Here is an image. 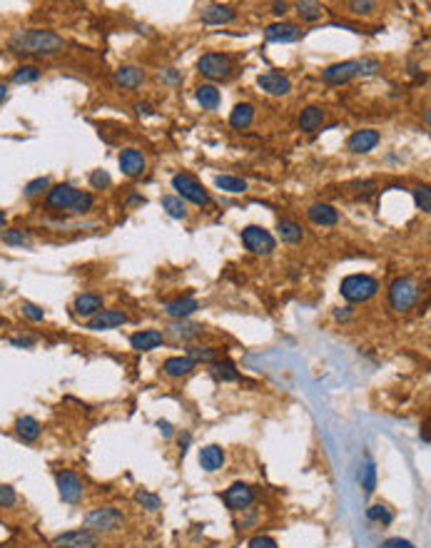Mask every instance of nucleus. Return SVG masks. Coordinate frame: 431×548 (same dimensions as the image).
<instances>
[{
    "mask_svg": "<svg viewBox=\"0 0 431 548\" xmlns=\"http://www.w3.org/2000/svg\"><path fill=\"white\" fill-rule=\"evenodd\" d=\"M8 48L18 55H38V58H50L58 55L65 48V40L53 30H42V27H30V30H18L13 38L8 40Z\"/></svg>",
    "mask_w": 431,
    "mask_h": 548,
    "instance_id": "f257e3e1",
    "label": "nucleus"
},
{
    "mask_svg": "<svg viewBox=\"0 0 431 548\" xmlns=\"http://www.w3.org/2000/svg\"><path fill=\"white\" fill-rule=\"evenodd\" d=\"M419 297H421V287L411 277H397L389 284V304L397 314H406L409 309L417 307Z\"/></svg>",
    "mask_w": 431,
    "mask_h": 548,
    "instance_id": "f03ea898",
    "label": "nucleus"
},
{
    "mask_svg": "<svg viewBox=\"0 0 431 548\" xmlns=\"http://www.w3.org/2000/svg\"><path fill=\"white\" fill-rule=\"evenodd\" d=\"M339 292L347 301L352 304H362V301H369L371 297L379 292V282L369 274H349L344 277L342 284H339Z\"/></svg>",
    "mask_w": 431,
    "mask_h": 548,
    "instance_id": "7ed1b4c3",
    "label": "nucleus"
},
{
    "mask_svg": "<svg viewBox=\"0 0 431 548\" xmlns=\"http://www.w3.org/2000/svg\"><path fill=\"white\" fill-rule=\"evenodd\" d=\"M123 523H125L123 511L115 506L93 508V511L85 516V528H90L93 534H115V531L123 528Z\"/></svg>",
    "mask_w": 431,
    "mask_h": 548,
    "instance_id": "20e7f679",
    "label": "nucleus"
},
{
    "mask_svg": "<svg viewBox=\"0 0 431 548\" xmlns=\"http://www.w3.org/2000/svg\"><path fill=\"white\" fill-rule=\"evenodd\" d=\"M172 190H177V197L182 202H192L197 207H207L210 205V195L207 190L197 182V177H192L190 172H177L172 177Z\"/></svg>",
    "mask_w": 431,
    "mask_h": 548,
    "instance_id": "39448f33",
    "label": "nucleus"
},
{
    "mask_svg": "<svg viewBox=\"0 0 431 548\" xmlns=\"http://www.w3.org/2000/svg\"><path fill=\"white\" fill-rule=\"evenodd\" d=\"M197 70L210 80H227L232 75V58L222 53H205L197 60Z\"/></svg>",
    "mask_w": 431,
    "mask_h": 548,
    "instance_id": "423d86ee",
    "label": "nucleus"
},
{
    "mask_svg": "<svg viewBox=\"0 0 431 548\" xmlns=\"http://www.w3.org/2000/svg\"><path fill=\"white\" fill-rule=\"evenodd\" d=\"M242 245L252 254H260V257H267V254L274 252V237L264 227L257 225H249L242 229Z\"/></svg>",
    "mask_w": 431,
    "mask_h": 548,
    "instance_id": "0eeeda50",
    "label": "nucleus"
},
{
    "mask_svg": "<svg viewBox=\"0 0 431 548\" xmlns=\"http://www.w3.org/2000/svg\"><path fill=\"white\" fill-rule=\"evenodd\" d=\"M103 541L100 536L93 534L90 528H75V531H65V534L55 536V548H100Z\"/></svg>",
    "mask_w": 431,
    "mask_h": 548,
    "instance_id": "6e6552de",
    "label": "nucleus"
},
{
    "mask_svg": "<svg viewBox=\"0 0 431 548\" xmlns=\"http://www.w3.org/2000/svg\"><path fill=\"white\" fill-rule=\"evenodd\" d=\"M55 484H58V493H60V499L65 503H77L82 499V493H85L80 476L75 471H68V469L55 473Z\"/></svg>",
    "mask_w": 431,
    "mask_h": 548,
    "instance_id": "1a4fd4ad",
    "label": "nucleus"
},
{
    "mask_svg": "<svg viewBox=\"0 0 431 548\" xmlns=\"http://www.w3.org/2000/svg\"><path fill=\"white\" fill-rule=\"evenodd\" d=\"M222 499H225L230 511H247L254 503V488L247 486V484H232L222 493Z\"/></svg>",
    "mask_w": 431,
    "mask_h": 548,
    "instance_id": "9d476101",
    "label": "nucleus"
},
{
    "mask_svg": "<svg viewBox=\"0 0 431 548\" xmlns=\"http://www.w3.org/2000/svg\"><path fill=\"white\" fill-rule=\"evenodd\" d=\"M356 75H359L356 60L334 62V65H329V68L322 70V80L329 82V85H344V82H349L352 77H356Z\"/></svg>",
    "mask_w": 431,
    "mask_h": 548,
    "instance_id": "9b49d317",
    "label": "nucleus"
},
{
    "mask_svg": "<svg viewBox=\"0 0 431 548\" xmlns=\"http://www.w3.org/2000/svg\"><path fill=\"white\" fill-rule=\"evenodd\" d=\"M257 85H260L262 92H267L272 97L289 95V90H292V80L287 75H280V73H262L257 77Z\"/></svg>",
    "mask_w": 431,
    "mask_h": 548,
    "instance_id": "f8f14e48",
    "label": "nucleus"
},
{
    "mask_svg": "<svg viewBox=\"0 0 431 548\" xmlns=\"http://www.w3.org/2000/svg\"><path fill=\"white\" fill-rule=\"evenodd\" d=\"M299 35H301V27L297 25V23L280 21L264 27V38H267L269 42H295V40H299Z\"/></svg>",
    "mask_w": 431,
    "mask_h": 548,
    "instance_id": "ddd939ff",
    "label": "nucleus"
},
{
    "mask_svg": "<svg viewBox=\"0 0 431 548\" xmlns=\"http://www.w3.org/2000/svg\"><path fill=\"white\" fill-rule=\"evenodd\" d=\"M205 25H227L237 18V10L232 5H222V3H212V5H205L202 13H199Z\"/></svg>",
    "mask_w": 431,
    "mask_h": 548,
    "instance_id": "4468645a",
    "label": "nucleus"
},
{
    "mask_svg": "<svg viewBox=\"0 0 431 548\" xmlns=\"http://www.w3.org/2000/svg\"><path fill=\"white\" fill-rule=\"evenodd\" d=\"M73 312H75V316H82V319H93L97 312H103V297L93 295V292H82L73 301Z\"/></svg>",
    "mask_w": 431,
    "mask_h": 548,
    "instance_id": "2eb2a0df",
    "label": "nucleus"
},
{
    "mask_svg": "<svg viewBox=\"0 0 431 548\" xmlns=\"http://www.w3.org/2000/svg\"><path fill=\"white\" fill-rule=\"evenodd\" d=\"M125 322H127V314H125V312H120V309H103V312H97L93 319H88V329L103 332V329H115Z\"/></svg>",
    "mask_w": 431,
    "mask_h": 548,
    "instance_id": "dca6fc26",
    "label": "nucleus"
},
{
    "mask_svg": "<svg viewBox=\"0 0 431 548\" xmlns=\"http://www.w3.org/2000/svg\"><path fill=\"white\" fill-rule=\"evenodd\" d=\"M15 436L21 438V441H25V444H35L38 438H40L42 434V426L40 421L35 416H27V414H23V416L15 419Z\"/></svg>",
    "mask_w": 431,
    "mask_h": 548,
    "instance_id": "f3484780",
    "label": "nucleus"
},
{
    "mask_svg": "<svg viewBox=\"0 0 431 548\" xmlns=\"http://www.w3.org/2000/svg\"><path fill=\"white\" fill-rule=\"evenodd\" d=\"M195 369H197V364L192 362L190 356H170V359H164V364H162V374L170 379L190 377Z\"/></svg>",
    "mask_w": 431,
    "mask_h": 548,
    "instance_id": "a211bd4d",
    "label": "nucleus"
},
{
    "mask_svg": "<svg viewBox=\"0 0 431 548\" xmlns=\"http://www.w3.org/2000/svg\"><path fill=\"white\" fill-rule=\"evenodd\" d=\"M145 167H147V162H145V155L140 150H123L120 152V170H123V175H127V177H140L145 172Z\"/></svg>",
    "mask_w": 431,
    "mask_h": 548,
    "instance_id": "6ab92c4d",
    "label": "nucleus"
},
{
    "mask_svg": "<svg viewBox=\"0 0 431 548\" xmlns=\"http://www.w3.org/2000/svg\"><path fill=\"white\" fill-rule=\"evenodd\" d=\"M377 145H379V132L377 130H356L354 135L349 137L347 147H349L354 155H367V152H371Z\"/></svg>",
    "mask_w": 431,
    "mask_h": 548,
    "instance_id": "aec40b11",
    "label": "nucleus"
},
{
    "mask_svg": "<svg viewBox=\"0 0 431 548\" xmlns=\"http://www.w3.org/2000/svg\"><path fill=\"white\" fill-rule=\"evenodd\" d=\"M77 190L73 185H55L48 192V207L50 210H70V205L75 202Z\"/></svg>",
    "mask_w": 431,
    "mask_h": 548,
    "instance_id": "412c9836",
    "label": "nucleus"
},
{
    "mask_svg": "<svg viewBox=\"0 0 431 548\" xmlns=\"http://www.w3.org/2000/svg\"><path fill=\"white\" fill-rule=\"evenodd\" d=\"M162 342H164V334L160 332V329H143V332H137V334L130 336L132 349H137V351L158 349Z\"/></svg>",
    "mask_w": 431,
    "mask_h": 548,
    "instance_id": "4be33fe9",
    "label": "nucleus"
},
{
    "mask_svg": "<svg viewBox=\"0 0 431 548\" xmlns=\"http://www.w3.org/2000/svg\"><path fill=\"white\" fill-rule=\"evenodd\" d=\"M164 314L172 316V319H187L190 314H195L199 309V301L192 299V297H180V299H172L164 304Z\"/></svg>",
    "mask_w": 431,
    "mask_h": 548,
    "instance_id": "5701e85b",
    "label": "nucleus"
},
{
    "mask_svg": "<svg viewBox=\"0 0 431 548\" xmlns=\"http://www.w3.org/2000/svg\"><path fill=\"white\" fill-rule=\"evenodd\" d=\"M145 82V73L135 65H123L115 70V85L123 90H137Z\"/></svg>",
    "mask_w": 431,
    "mask_h": 548,
    "instance_id": "b1692460",
    "label": "nucleus"
},
{
    "mask_svg": "<svg viewBox=\"0 0 431 548\" xmlns=\"http://www.w3.org/2000/svg\"><path fill=\"white\" fill-rule=\"evenodd\" d=\"M199 466H202L207 473L219 471V469L225 466V451H222V446L210 444V446H205V449H199Z\"/></svg>",
    "mask_w": 431,
    "mask_h": 548,
    "instance_id": "393cba45",
    "label": "nucleus"
},
{
    "mask_svg": "<svg viewBox=\"0 0 431 548\" xmlns=\"http://www.w3.org/2000/svg\"><path fill=\"white\" fill-rule=\"evenodd\" d=\"M307 217H309V222H315V225H319V227H332L339 222V212H336L332 205H324V202L309 207Z\"/></svg>",
    "mask_w": 431,
    "mask_h": 548,
    "instance_id": "a878e982",
    "label": "nucleus"
},
{
    "mask_svg": "<svg viewBox=\"0 0 431 548\" xmlns=\"http://www.w3.org/2000/svg\"><path fill=\"white\" fill-rule=\"evenodd\" d=\"M210 374L222 384H230L240 379V371H237L232 359H214V362H210Z\"/></svg>",
    "mask_w": 431,
    "mask_h": 548,
    "instance_id": "bb28decb",
    "label": "nucleus"
},
{
    "mask_svg": "<svg viewBox=\"0 0 431 548\" xmlns=\"http://www.w3.org/2000/svg\"><path fill=\"white\" fill-rule=\"evenodd\" d=\"M324 125V110L319 105H309L301 110L299 115V127L304 132H317Z\"/></svg>",
    "mask_w": 431,
    "mask_h": 548,
    "instance_id": "cd10ccee",
    "label": "nucleus"
},
{
    "mask_svg": "<svg viewBox=\"0 0 431 548\" xmlns=\"http://www.w3.org/2000/svg\"><path fill=\"white\" fill-rule=\"evenodd\" d=\"M252 123H254V105L249 103L234 105L232 115H230V125H232L234 130H247Z\"/></svg>",
    "mask_w": 431,
    "mask_h": 548,
    "instance_id": "c85d7f7f",
    "label": "nucleus"
},
{
    "mask_svg": "<svg viewBox=\"0 0 431 548\" xmlns=\"http://www.w3.org/2000/svg\"><path fill=\"white\" fill-rule=\"evenodd\" d=\"M277 232H280V240L287 242V245H297V242H301V237H304L301 227L297 225V222H292V219H280V222H277Z\"/></svg>",
    "mask_w": 431,
    "mask_h": 548,
    "instance_id": "c756f323",
    "label": "nucleus"
},
{
    "mask_svg": "<svg viewBox=\"0 0 431 548\" xmlns=\"http://www.w3.org/2000/svg\"><path fill=\"white\" fill-rule=\"evenodd\" d=\"M359 481H362V488L367 493L377 491V466H374V461L371 459L364 461L362 469H359Z\"/></svg>",
    "mask_w": 431,
    "mask_h": 548,
    "instance_id": "7c9ffc66",
    "label": "nucleus"
},
{
    "mask_svg": "<svg viewBox=\"0 0 431 548\" xmlns=\"http://www.w3.org/2000/svg\"><path fill=\"white\" fill-rule=\"evenodd\" d=\"M197 103L205 110H217L219 108V90L214 88V85H199Z\"/></svg>",
    "mask_w": 431,
    "mask_h": 548,
    "instance_id": "2f4dec72",
    "label": "nucleus"
},
{
    "mask_svg": "<svg viewBox=\"0 0 431 548\" xmlns=\"http://www.w3.org/2000/svg\"><path fill=\"white\" fill-rule=\"evenodd\" d=\"M214 185L219 187V190L225 192H232V195H242V192H247V182L242 177H232V175H217L214 177Z\"/></svg>",
    "mask_w": 431,
    "mask_h": 548,
    "instance_id": "473e14b6",
    "label": "nucleus"
},
{
    "mask_svg": "<svg viewBox=\"0 0 431 548\" xmlns=\"http://www.w3.org/2000/svg\"><path fill=\"white\" fill-rule=\"evenodd\" d=\"M297 13H299L301 21L307 23H315L322 18L324 8L319 5V3H315V0H301V3H297Z\"/></svg>",
    "mask_w": 431,
    "mask_h": 548,
    "instance_id": "72a5a7b5",
    "label": "nucleus"
},
{
    "mask_svg": "<svg viewBox=\"0 0 431 548\" xmlns=\"http://www.w3.org/2000/svg\"><path fill=\"white\" fill-rule=\"evenodd\" d=\"M185 356H190L195 364H199V362L210 364V362H214V359H217V349H214V347H199V344H190Z\"/></svg>",
    "mask_w": 431,
    "mask_h": 548,
    "instance_id": "f704fd0d",
    "label": "nucleus"
},
{
    "mask_svg": "<svg viewBox=\"0 0 431 548\" xmlns=\"http://www.w3.org/2000/svg\"><path fill=\"white\" fill-rule=\"evenodd\" d=\"M162 207H164V212L175 219L187 217V205L177 197V195H167V197H162Z\"/></svg>",
    "mask_w": 431,
    "mask_h": 548,
    "instance_id": "c9c22d12",
    "label": "nucleus"
},
{
    "mask_svg": "<svg viewBox=\"0 0 431 548\" xmlns=\"http://www.w3.org/2000/svg\"><path fill=\"white\" fill-rule=\"evenodd\" d=\"M40 80V68L38 65H21V68L13 70V82L18 85H25V82Z\"/></svg>",
    "mask_w": 431,
    "mask_h": 548,
    "instance_id": "e433bc0d",
    "label": "nucleus"
},
{
    "mask_svg": "<svg viewBox=\"0 0 431 548\" xmlns=\"http://www.w3.org/2000/svg\"><path fill=\"white\" fill-rule=\"evenodd\" d=\"M367 519L377 521V523H384V526H389L391 521H394V514H391V508L384 506V503H371V506L367 508Z\"/></svg>",
    "mask_w": 431,
    "mask_h": 548,
    "instance_id": "4c0bfd02",
    "label": "nucleus"
},
{
    "mask_svg": "<svg viewBox=\"0 0 431 548\" xmlns=\"http://www.w3.org/2000/svg\"><path fill=\"white\" fill-rule=\"evenodd\" d=\"M170 332L177 339H185V342H190V339H195V336L202 334V327L199 324H187V322H180V324H172Z\"/></svg>",
    "mask_w": 431,
    "mask_h": 548,
    "instance_id": "58836bf2",
    "label": "nucleus"
},
{
    "mask_svg": "<svg viewBox=\"0 0 431 548\" xmlns=\"http://www.w3.org/2000/svg\"><path fill=\"white\" fill-rule=\"evenodd\" d=\"M135 501H137V503H140V506H143V508H147V511H152V514H155V511H160V508H162V499H160L158 493H152V491H143V488H140V491L135 493Z\"/></svg>",
    "mask_w": 431,
    "mask_h": 548,
    "instance_id": "ea45409f",
    "label": "nucleus"
},
{
    "mask_svg": "<svg viewBox=\"0 0 431 548\" xmlns=\"http://www.w3.org/2000/svg\"><path fill=\"white\" fill-rule=\"evenodd\" d=\"M3 242H5L8 247H25L30 245V234L25 232V229H3Z\"/></svg>",
    "mask_w": 431,
    "mask_h": 548,
    "instance_id": "a19ab883",
    "label": "nucleus"
},
{
    "mask_svg": "<svg viewBox=\"0 0 431 548\" xmlns=\"http://www.w3.org/2000/svg\"><path fill=\"white\" fill-rule=\"evenodd\" d=\"M93 205H95V197H93L90 192H77L75 202L70 205V212L85 214V212H90V210H93Z\"/></svg>",
    "mask_w": 431,
    "mask_h": 548,
    "instance_id": "79ce46f5",
    "label": "nucleus"
},
{
    "mask_svg": "<svg viewBox=\"0 0 431 548\" xmlns=\"http://www.w3.org/2000/svg\"><path fill=\"white\" fill-rule=\"evenodd\" d=\"M414 202L421 212H431V190L426 185L414 187Z\"/></svg>",
    "mask_w": 431,
    "mask_h": 548,
    "instance_id": "37998d69",
    "label": "nucleus"
},
{
    "mask_svg": "<svg viewBox=\"0 0 431 548\" xmlns=\"http://www.w3.org/2000/svg\"><path fill=\"white\" fill-rule=\"evenodd\" d=\"M21 312H23V316H25V319H30V322H42V319H45V309L38 307V304H33V301H23Z\"/></svg>",
    "mask_w": 431,
    "mask_h": 548,
    "instance_id": "c03bdc74",
    "label": "nucleus"
},
{
    "mask_svg": "<svg viewBox=\"0 0 431 548\" xmlns=\"http://www.w3.org/2000/svg\"><path fill=\"white\" fill-rule=\"evenodd\" d=\"M18 503V493L10 484H0V508H13Z\"/></svg>",
    "mask_w": 431,
    "mask_h": 548,
    "instance_id": "a18cd8bd",
    "label": "nucleus"
},
{
    "mask_svg": "<svg viewBox=\"0 0 431 548\" xmlns=\"http://www.w3.org/2000/svg\"><path fill=\"white\" fill-rule=\"evenodd\" d=\"M50 187V179L48 177H35V179H30L25 185V197H38L42 190H48Z\"/></svg>",
    "mask_w": 431,
    "mask_h": 548,
    "instance_id": "49530a36",
    "label": "nucleus"
},
{
    "mask_svg": "<svg viewBox=\"0 0 431 548\" xmlns=\"http://www.w3.org/2000/svg\"><path fill=\"white\" fill-rule=\"evenodd\" d=\"M374 8H377V3H371V0H352L349 3V10L354 15H371Z\"/></svg>",
    "mask_w": 431,
    "mask_h": 548,
    "instance_id": "de8ad7c7",
    "label": "nucleus"
},
{
    "mask_svg": "<svg viewBox=\"0 0 431 548\" xmlns=\"http://www.w3.org/2000/svg\"><path fill=\"white\" fill-rule=\"evenodd\" d=\"M356 70H359V75H374L379 70V60L377 58H362V60H356Z\"/></svg>",
    "mask_w": 431,
    "mask_h": 548,
    "instance_id": "09e8293b",
    "label": "nucleus"
},
{
    "mask_svg": "<svg viewBox=\"0 0 431 548\" xmlns=\"http://www.w3.org/2000/svg\"><path fill=\"white\" fill-rule=\"evenodd\" d=\"M110 182H112V179H110V175L105 170H95L93 175H90V185H93V190H105Z\"/></svg>",
    "mask_w": 431,
    "mask_h": 548,
    "instance_id": "8fccbe9b",
    "label": "nucleus"
},
{
    "mask_svg": "<svg viewBox=\"0 0 431 548\" xmlns=\"http://www.w3.org/2000/svg\"><path fill=\"white\" fill-rule=\"evenodd\" d=\"M247 548H280V546H277V541H274L272 536H262L260 534V536H254Z\"/></svg>",
    "mask_w": 431,
    "mask_h": 548,
    "instance_id": "3c124183",
    "label": "nucleus"
},
{
    "mask_svg": "<svg viewBox=\"0 0 431 548\" xmlns=\"http://www.w3.org/2000/svg\"><path fill=\"white\" fill-rule=\"evenodd\" d=\"M10 344H13V347H18V349H30V347L35 344V336H13V339H10Z\"/></svg>",
    "mask_w": 431,
    "mask_h": 548,
    "instance_id": "603ef678",
    "label": "nucleus"
},
{
    "mask_svg": "<svg viewBox=\"0 0 431 548\" xmlns=\"http://www.w3.org/2000/svg\"><path fill=\"white\" fill-rule=\"evenodd\" d=\"M384 548H417V546L404 541V538H389V541H384Z\"/></svg>",
    "mask_w": 431,
    "mask_h": 548,
    "instance_id": "864d4df0",
    "label": "nucleus"
},
{
    "mask_svg": "<svg viewBox=\"0 0 431 548\" xmlns=\"http://www.w3.org/2000/svg\"><path fill=\"white\" fill-rule=\"evenodd\" d=\"M352 316V307H342V309H334V319L336 322H347Z\"/></svg>",
    "mask_w": 431,
    "mask_h": 548,
    "instance_id": "5fc2aeb1",
    "label": "nucleus"
},
{
    "mask_svg": "<svg viewBox=\"0 0 431 548\" xmlns=\"http://www.w3.org/2000/svg\"><path fill=\"white\" fill-rule=\"evenodd\" d=\"M289 10V3H272V13L274 15H284Z\"/></svg>",
    "mask_w": 431,
    "mask_h": 548,
    "instance_id": "6e6d98bb",
    "label": "nucleus"
},
{
    "mask_svg": "<svg viewBox=\"0 0 431 548\" xmlns=\"http://www.w3.org/2000/svg\"><path fill=\"white\" fill-rule=\"evenodd\" d=\"M158 429H160V432H162V436H164V438H170V436H172V426L167 424V421H158Z\"/></svg>",
    "mask_w": 431,
    "mask_h": 548,
    "instance_id": "4d7b16f0",
    "label": "nucleus"
},
{
    "mask_svg": "<svg viewBox=\"0 0 431 548\" xmlns=\"http://www.w3.org/2000/svg\"><path fill=\"white\" fill-rule=\"evenodd\" d=\"M135 110L140 112V115H152V108L147 103H137L135 105Z\"/></svg>",
    "mask_w": 431,
    "mask_h": 548,
    "instance_id": "13d9d810",
    "label": "nucleus"
},
{
    "mask_svg": "<svg viewBox=\"0 0 431 548\" xmlns=\"http://www.w3.org/2000/svg\"><path fill=\"white\" fill-rule=\"evenodd\" d=\"M164 80H167V82H177L180 75L175 73V70H167V73H164Z\"/></svg>",
    "mask_w": 431,
    "mask_h": 548,
    "instance_id": "bf43d9fd",
    "label": "nucleus"
},
{
    "mask_svg": "<svg viewBox=\"0 0 431 548\" xmlns=\"http://www.w3.org/2000/svg\"><path fill=\"white\" fill-rule=\"evenodd\" d=\"M8 97V85H3V82H0V105H3V100H5Z\"/></svg>",
    "mask_w": 431,
    "mask_h": 548,
    "instance_id": "052dcab7",
    "label": "nucleus"
},
{
    "mask_svg": "<svg viewBox=\"0 0 431 548\" xmlns=\"http://www.w3.org/2000/svg\"><path fill=\"white\" fill-rule=\"evenodd\" d=\"M5 222H8V214L3 212V210H0V229H3V227H5Z\"/></svg>",
    "mask_w": 431,
    "mask_h": 548,
    "instance_id": "680f3d73",
    "label": "nucleus"
},
{
    "mask_svg": "<svg viewBox=\"0 0 431 548\" xmlns=\"http://www.w3.org/2000/svg\"><path fill=\"white\" fill-rule=\"evenodd\" d=\"M50 548H55V546H50Z\"/></svg>",
    "mask_w": 431,
    "mask_h": 548,
    "instance_id": "e2e57ef3",
    "label": "nucleus"
}]
</instances>
